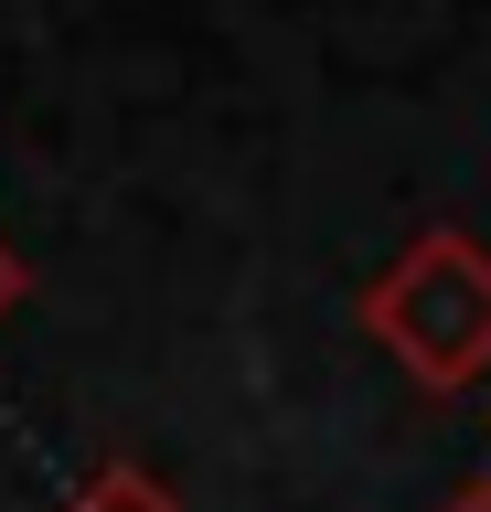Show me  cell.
<instances>
[{
  "mask_svg": "<svg viewBox=\"0 0 491 512\" xmlns=\"http://www.w3.org/2000/svg\"><path fill=\"white\" fill-rule=\"evenodd\" d=\"M363 331L427 395H470L491 374V246L470 224H427L385 278L363 288Z\"/></svg>",
  "mask_w": 491,
  "mask_h": 512,
  "instance_id": "obj_1",
  "label": "cell"
},
{
  "mask_svg": "<svg viewBox=\"0 0 491 512\" xmlns=\"http://www.w3.org/2000/svg\"><path fill=\"white\" fill-rule=\"evenodd\" d=\"M65 512H182V502H171V491L139 470V459H107L97 480H75V502H65Z\"/></svg>",
  "mask_w": 491,
  "mask_h": 512,
  "instance_id": "obj_2",
  "label": "cell"
},
{
  "mask_svg": "<svg viewBox=\"0 0 491 512\" xmlns=\"http://www.w3.org/2000/svg\"><path fill=\"white\" fill-rule=\"evenodd\" d=\"M22 299H33V267H22V256H11V235H0V320L22 310Z\"/></svg>",
  "mask_w": 491,
  "mask_h": 512,
  "instance_id": "obj_3",
  "label": "cell"
},
{
  "mask_svg": "<svg viewBox=\"0 0 491 512\" xmlns=\"http://www.w3.org/2000/svg\"><path fill=\"white\" fill-rule=\"evenodd\" d=\"M438 512H491V470H481V480H459V491H449Z\"/></svg>",
  "mask_w": 491,
  "mask_h": 512,
  "instance_id": "obj_4",
  "label": "cell"
}]
</instances>
